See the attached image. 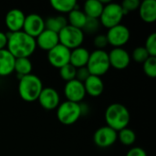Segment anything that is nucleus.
Returning <instances> with one entry per match:
<instances>
[{
	"instance_id": "nucleus-1",
	"label": "nucleus",
	"mask_w": 156,
	"mask_h": 156,
	"mask_svg": "<svg viewBox=\"0 0 156 156\" xmlns=\"http://www.w3.org/2000/svg\"><path fill=\"white\" fill-rule=\"evenodd\" d=\"M37 48L36 39L24 31L7 34L6 49L16 58H29Z\"/></svg>"
},
{
	"instance_id": "nucleus-2",
	"label": "nucleus",
	"mask_w": 156,
	"mask_h": 156,
	"mask_svg": "<svg viewBox=\"0 0 156 156\" xmlns=\"http://www.w3.org/2000/svg\"><path fill=\"white\" fill-rule=\"evenodd\" d=\"M43 83L39 77L35 74H28L19 78L17 90L20 98L27 102L37 101L43 90Z\"/></svg>"
},
{
	"instance_id": "nucleus-3",
	"label": "nucleus",
	"mask_w": 156,
	"mask_h": 156,
	"mask_svg": "<svg viewBox=\"0 0 156 156\" xmlns=\"http://www.w3.org/2000/svg\"><path fill=\"white\" fill-rule=\"evenodd\" d=\"M130 112L123 104L112 103L105 111V122L107 126L111 127L117 133L126 128L130 122Z\"/></svg>"
},
{
	"instance_id": "nucleus-4",
	"label": "nucleus",
	"mask_w": 156,
	"mask_h": 156,
	"mask_svg": "<svg viewBox=\"0 0 156 156\" xmlns=\"http://www.w3.org/2000/svg\"><path fill=\"white\" fill-rule=\"evenodd\" d=\"M86 67L90 75L101 77L106 74L111 68L108 52L105 50L95 49L90 53V58Z\"/></svg>"
},
{
	"instance_id": "nucleus-5",
	"label": "nucleus",
	"mask_w": 156,
	"mask_h": 156,
	"mask_svg": "<svg viewBox=\"0 0 156 156\" xmlns=\"http://www.w3.org/2000/svg\"><path fill=\"white\" fill-rule=\"evenodd\" d=\"M82 115L80 103L69 101L61 102L57 108V118L61 124L72 125Z\"/></svg>"
},
{
	"instance_id": "nucleus-6",
	"label": "nucleus",
	"mask_w": 156,
	"mask_h": 156,
	"mask_svg": "<svg viewBox=\"0 0 156 156\" xmlns=\"http://www.w3.org/2000/svg\"><path fill=\"white\" fill-rule=\"evenodd\" d=\"M124 16L125 14L122 10L121 4L109 2L108 4L104 5L99 21L101 25L109 29L117 25H120Z\"/></svg>"
},
{
	"instance_id": "nucleus-7",
	"label": "nucleus",
	"mask_w": 156,
	"mask_h": 156,
	"mask_svg": "<svg viewBox=\"0 0 156 156\" xmlns=\"http://www.w3.org/2000/svg\"><path fill=\"white\" fill-rule=\"evenodd\" d=\"M58 40L59 44L66 47L69 50H72L81 47L84 41V33L82 29L67 25L58 32Z\"/></svg>"
},
{
	"instance_id": "nucleus-8",
	"label": "nucleus",
	"mask_w": 156,
	"mask_h": 156,
	"mask_svg": "<svg viewBox=\"0 0 156 156\" xmlns=\"http://www.w3.org/2000/svg\"><path fill=\"white\" fill-rule=\"evenodd\" d=\"M106 37L109 45L113 48H122L130 40L131 32L126 26L120 24L109 28Z\"/></svg>"
},
{
	"instance_id": "nucleus-9",
	"label": "nucleus",
	"mask_w": 156,
	"mask_h": 156,
	"mask_svg": "<svg viewBox=\"0 0 156 156\" xmlns=\"http://www.w3.org/2000/svg\"><path fill=\"white\" fill-rule=\"evenodd\" d=\"M118 140V133L105 125L97 129L93 134V142L99 148H109Z\"/></svg>"
},
{
	"instance_id": "nucleus-10",
	"label": "nucleus",
	"mask_w": 156,
	"mask_h": 156,
	"mask_svg": "<svg viewBox=\"0 0 156 156\" xmlns=\"http://www.w3.org/2000/svg\"><path fill=\"white\" fill-rule=\"evenodd\" d=\"M69 57L70 50L61 44L57 45L48 51V60L49 64L58 69L69 63Z\"/></svg>"
},
{
	"instance_id": "nucleus-11",
	"label": "nucleus",
	"mask_w": 156,
	"mask_h": 156,
	"mask_svg": "<svg viewBox=\"0 0 156 156\" xmlns=\"http://www.w3.org/2000/svg\"><path fill=\"white\" fill-rule=\"evenodd\" d=\"M45 19L38 14L32 13L26 16L22 31L36 38L45 29Z\"/></svg>"
},
{
	"instance_id": "nucleus-12",
	"label": "nucleus",
	"mask_w": 156,
	"mask_h": 156,
	"mask_svg": "<svg viewBox=\"0 0 156 156\" xmlns=\"http://www.w3.org/2000/svg\"><path fill=\"white\" fill-rule=\"evenodd\" d=\"M64 95L67 101L80 103L86 96V91L83 83L77 80L66 82L64 87Z\"/></svg>"
},
{
	"instance_id": "nucleus-13",
	"label": "nucleus",
	"mask_w": 156,
	"mask_h": 156,
	"mask_svg": "<svg viewBox=\"0 0 156 156\" xmlns=\"http://www.w3.org/2000/svg\"><path fill=\"white\" fill-rule=\"evenodd\" d=\"M37 101L43 109L52 111L57 109L60 104V96L54 88L47 87L43 88Z\"/></svg>"
},
{
	"instance_id": "nucleus-14",
	"label": "nucleus",
	"mask_w": 156,
	"mask_h": 156,
	"mask_svg": "<svg viewBox=\"0 0 156 156\" xmlns=\"http://www.w3.org/2000/svg\"><path fill=\"white\" fill-rule=\"evenodd\" d=\"M108 56L111 67L119 70L125 69L131 62V56L123 48H113Z\"/></svg>"
},
{
	"instance_id": "nucleus-15",
	"label": "nucleus",
	"mask_w": 156,
	"mask_h": 156,
	"mask_svg": "<svg viewBox=\"0 0 156 156\" xmlns=\"http://www.w3.org/2000/svg\"><path fill=\"white\" fill-rule=\"evenodd\" d=\"M26 15L24 12L17 8H13L9 10L5 17V23L9 30V33L18 32L23 29Z\"/></svg>"
},
{
	"instance_id": "nucleus-16",
	"label": "nucleus",
	"mask_w": 156,
	"mask_h": 156,
	"mask_svg": "<svg viewBox=\"0 0 156 156\" xmlns=\"http://www.w3.org/2000/svg\"><path fill=\"white\" fill-rule=\"evenodd\" d=\"M35 39L37 47H39L42 50L47 52L59 44L58 34L46 28Z\"/></svg>"
},
{
	"instance_id": "nucleus-17",
	"label": "nucleus",
	"mask_w": 156,
	"mask_h": 156,
	"mask_svg": "<svg viewBox=\"0 0 156 156\" xmlns=\"http://www.w3.org/2000/svg\"><path fill=\"white\" fill-rule=\"evenodd\" d=\"M141 19L148 24L154 23L156 20V1L144 0L138 8Z\"/></svg>"
},
{
	"instance_id": "nucleus-18",
	"label": "nucleus",
	"mask_w": 156,
	"mask_h": 156,
	"mask_svg": "<svg viewBox=\"0 0 156 156\" xmlns=\"http://www.w3.org/2000/svg\"><path fill=\"white\" fill-rule=\"evenodd\" d=\"M86 94L91 97H99L104 90V83L101 77L90 75V77L83 82Z\"/></svg>"
},
{
	"instance_id": "nucleus-19",
	"label": "nucleus",
	"mask_w": 156,
	"mask_h": 156,
	"mask_svg": "<svg viewBox=\"0 0 156 156\" xmlns=\"http://www.w3.org/2000/svg\"><path fill=\"white\" fill-rule=\"evenodd\" d=\"M16 58L6 49L0 50V77L9 76L14 72Z\"/></svg>"
},
{
	"instance_id": "nucleus-20",
	"label": "nucleus",
	"mask_w": 156,
	"mask_h": 156,
	"mask_svg": "<svg viewBox=\"0 0 156 156\" xmlns=\"http://www.w3.org/2000/svg\"><path fill=\"white\" fill-rule=\"evenodd\" d=\"M89 58L90 51L83 47H79L77 48L70 50L69 64H71L76 69L86 67Z\"/></svg>"
},
{
	"instance_id": "nucleus-21",
	"label": "nucleus",
	"mask_w": 156,
	"mask_h": 156,
	"mask_svg": "<svg viewBox=\"0 0 156 156\" xmlns=\"http://www.w3.org/2000/svg\"><path fill=\"white\" fill-rule=\"evenodd\" d=\"M103 7L104 5L101 0H88L84 3L82 11L87 17L99 19L102 13Z\"/></svg>"
},
{
	"instance_id": "nucleus-22",
	"label": "nucleus",
	"mask_w": 156,
	"mask_h": 156,
	"mask_svg": "<svg viewBox=\"0 0 156 156\" xmlns=\"http://www.w3.org/2000/svg\"><path fill=\"white\" fill-rule=\"evenodd\" d=\"M67 20H68V25L82 29L87 21V16L82 10L76 7L75 9H73L71 12L69 13Z\"/></svg>"
},
{
	"instance_id": "nucleus-23",
	"label": "nucleus",
	"mask_w": 156,
	"mask_h": 156,
	"mask_svg": "<svg viewBox=\"0 0 156 156\" xmlns=\"http://www.w3.org/2000/svg\"><path fill=\"white\" fill-rule=\"evenodd\" d=\"M68 25V20L64 16H50L45 20L46 29L51 30L58 34V32Z\"/></svg>"
},
{
	"instance_id": "nucleus-24",
	"label": "nucleus",
	"mask_w": 156,
	"mask_h": 156,
	"mask_svg": "<svg viewBox=\"0 0 156 156\" xmlns=\"http://www.w3.org/2000/svg\"><path fill=\"white\" fill-rule=\"evenodd\" d=\"M32 69H33V64H32V61L29 59V58H16L14 71L16 72L19 78L31 74Z\"/></svg>"
},
{
	"instance_id": "nucleus-25",
	"label": "nucleus",
	"mask_w": 156,
	"mask_h": 156,
	"mask_svg": "<svg viewBox=\"0 0 156 156\" xmlns=\"http://www.w3.org/2000/svg\"><path fill=\"white\" fill-rule=\"evenodd\" d=\"M51 7L58 13L69 14L77 6V2L75 0H51Z\"/></svg>"
},
{
	"instance_id": "nucleus-26",
	"label": "nucleus",
	"mask_w": 156,
	"mask_h": 156,
	"mask_svg": "<svg viewBox=\"0 0 156 156\" xmlns=\"http://www.w3.org/2000/svg\"><path fill=\"white\" fill-rule=\"evenodd\" d=\"M118 140L125 145V146H130L133 145L135 141H136V134L133 130L126 127L121 131L118 132Z\"/></svg>"
},
{
	"instance_id": "nucleus-27",
	"label": "nucleus",
	"mask_w": 156,
	"mask_h": 156,
	"mask_svg": "<svg viewBox=\"0 0 156 156\" xmlns=\"http://www.w3.org/2000/svg\"><path fill=\"white\" fill-rule=\"evenodd\" d=\"M76 72H77V69L74 68L69 63L59 69V76L66 82L75 80L76 79Z\"/></svg>"
},
{
	"instance_id": "nucleus-28",
	"label": "nucleus",
	"mask_w": 156,
	"mask_h": 156,
	"mask_svg": "<svg viewBox=\"0 0 156 156\" xmlns=\"http://www.w3.org/2000/svg\"><path fill=\"white\" fill-rule=\"evenodd\" d=\"M143 69L145 75L149 78H155L156 77V57H149L144 63Z\"/></svg>"
},
{
	"instance_id": "nucleus-29",
	"label": "nucleus",
	"mask_w": 156,
	"mask_h": 156,
	"mask_svg": "<svg viewBox=\"0 0 156 156\" xmlns=\"http://www.w3.org/2000/svg\"><path fill=\"white\" fill-rule=\"evenodd\" d=\"M149 57L150 56H149L147 50L145 49V48L141 46V47H137L133 49L131 58H133L134 61H136L137 63H144Z\"/></svg>"
},
{
	"instance_id": "nucleus-30",
	"label": "nucleus",
	"mask_w": 156,
	"mask_h": 156,
	"mask_svg": "<svg viewBox=\"0 0 156 156\" xmlns=\"http://www.w3.org/2000/svg\"><path fill=\"white\" fill-rule=\"evenodd\" d=\"M144 48L147 50L149 56L156 57V33H152L147 37Z\"/></svg>"
},
{
	"instance_id": "nucleus-31",
	"label": "nucleus",
	"mask_w": 156,
	"mask_h": 156,
	"mask_svg": "<svg viewBox=\"0 0 156 156\" xmlns=\"http://www.w3.org/2000/svg\"><path fill=\"white\" fill-rule=\"evenodd\" d=\"M100 21L99 19H95V18H89L87 17V21L82 28L83 33L87 32V33H95L98 31L99 27H100Z\"/></svg>"
},
{
	"instance_id": "nucleus-32",
	"label": "nucleus",
	"mask_w": 156,
	"mask_h": 156,
	"mask_svg": "<svg viewBox=\"0 0 156 156\" xmlns=\"http://www.w3.org/2000/svg\"><path fill=\"white\" fill-rule=\"evenodd\" d=\"M141 2L139 0H124L121 5L122 7V10L124 12V14H128L129 12L134 11V10H138L139 6H140Z\"/></svg>"
},
{
	"instance_id": "nucleus-33",
	"label": "nucleus",
	"mask_w": 156,
	"mask_h": 156,
	"mask_svg": "<svg viewBox=\"0 0 156 156\" xmlns=\"http://www.w3.org/2000/svg\"><path fill=\"white\" fill-rule=\"evenodd\" d=\"M93 44H94L96 49L104 50V48L109 45L106 35H104V34H98V35H96L94 37V39H93Z\"/></svg>"
},
{
	"instance_id": "nucleus-34",
	"label": "nucleus",
	"mask_w": 156,
	"mask_h": 156,
	"mask_svg": "<svg viewBox=\"0 0 156 156\" xmlns=\"http://www.w3.org/2000/svg\"><path fill=\"white\" fill-rule=\"evenodd\" d=\"M90 73L89 72L87 67H82L80 69H77V72H76V79L77 80L80 81V82H84L89 77H90Z\"/></svg>"
},
{
	"instance_id": "nucleus-35",
	"label": "nucleus",
	"mask_w": 156,
	"mask_h": 156,
	"mask_svg": "<svg viewBox=\"0 0 156 156\" xmlns=\"http://www.w3.org/2000/svg\"><path fill=\"white\" fill-rule=\"evenodd\" d=\"M126 156H147V154L141 147H133L127 152Z\"/></svg>"
},
{
	"instance_id": "nucleus-36",
	"label": "nucleus",
	"mask_w": 156,
	"mask_h": 156,
	"mask_svg": "<svg viewBox=\"0 0 156 156\" xmlns=\"http://www.w3.org/2000/svg\"><path fill=\"white\" fill-rule=\"evenodd\" d=\"M7 45V34L0 31V50L6 48Z\"/></svg>"
}]
</instances>
